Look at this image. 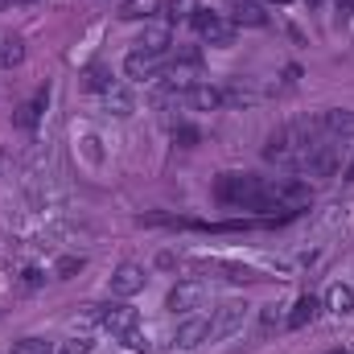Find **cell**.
<instances>
[{
  "label": "cell",
  "instance_id": "30bf717a",
  "mask_svg": "<svg viewBox=\"0 0 354 354\" xmlns=\"http://www.w3.org/2000/svg\"><path fill=\"white\" fill-rule=\"evenodd\" d=\"M301 165H305L309 174H317V177H330L334 169H338V145H322V140H317Z\"/></svg>",
  "mask_w": 354,
  "mask_h": 354
},
{
  "label": "cell",
  "instance_id": "83f0119b",
  "mask_svg": "<svg viewBox=\"0 0 354 354\" xmlns=\"http://www.w3.org/2000/svg\"><path fill=\"white\" fill-rule=\"evenodd\" d=\"M276 322H280V309H276V305H268V309H264V330H272Z\"/></svg>",
  "mask_w": 354,
  "mask_h": 354
},
{
  "label": "cell",
  "instance_id": "484cf974",
  "mask_svg": "<svg viewBox=\"0 0 354 354\" xmlns=\"http://www.w3.org/2000/svg\"><path fill=\"white\" fill-rule=\"evenodd\" d=\"M12 354H50V346H46L41 338H21V342L12 346Z\"/></svg>",
  "mask_w": 354,
  "mask_h": 354
},
{
  "label": "cell",
  "instance_id": "277c9868",
  "mask_svg": "<svg viewBox=\"0 0 354 354\" xmlns=\"http://www.w3.org/2000/svg\"><path fill=\"white\" fill-rule=\"evenodd\" d=\"M202 301H206V284L202 280H181V284L169 288L165 309L169 313H194V309H202Z\"/></svg>",
  "mask_w": 354,
  "mask_h": 354
},
{
  "label": "cell",
  "instance_id": "d6986e66",
  "mask_svg": "<svg viewBox=\"0 0 354 354\" xmlns=\"http://www.w3.org/2000/svg\"><path fill=\"white\" fill-rule=\"evenodd\" d=\"M157 12V0H124L120 4V21H149Z\"/></svg>",
  "mask_w": 354,
  "mask_h": 354
},
{
  "label": "cell",
  "instance_id": "8992f818",
  "mask_svg": "<svg viewBox=\"0 0 354 354\" xmlns=\"http://www.w3.org/2000/svg\"><path fill=\"white\" fill-rule=\"evenodd\" d=\"M243 322H248V305L243 301H227L223 309H218V317L210 322V338L218 342V338H231L235 330H243Z\"/></svg>",
  "mask_w": 354,
  "mask_h": 354
},
{
  "label": "cell",
  "instance_id": "5b68a950",
  "mask_svg": "<svg viewBox=\"0 0 354 354\" xmlns=\"http://www.w3.org/2000/svg\"><path fill=\"white\" fill-rule=\"evenodd\" d=\"M99 322H103V330H107L111 338H124L128 330L140 326V313H136L132 305H103V309H99Z\"/></svg>",
  "mask_w": 354,
  "mask_h": 354
},
{
  "label": "cell",
  "instance_id": "d4e9b609",
  "mask_svg": "<svg viewBox=\"0 0 354 354\" xmlns=\"http://www.w3.org/2000/svg\"><path fill=\"white\" fill-rule=\"evenodd\" d=\"M120 342H124V346H128V351H136V354H145V351H149V338H145V334H140V326H136V330H128V334H124V338H120Z\"/></svg>",
  "mask_w": 354,
  "mask_h": 354
},
{
  "label": "cell",
  "instance_id": "6da1fadb",
  "mask_svg": "<svg viewBox=\"0 0 354 354\" xmlns=\"http://www.w3.org/2000/svg\"><path fill=\"white\" fill-rule=\"evenodd\" d=\"M264 194H268V181L252 174H223L218 185H214V198L223 206H235V210H260L264 214Z\"/></svg>",
  "mask_w": 354,
  "mask_h": 354
},
{
  "label": "cell",
  "instance_id": "52a82bcc",
  "mask_svg": "<svg viewBox=\"0 0 354 354\" xmlns=\"http://www.w3.org/2000/svg\"><path fill=\"white\" fill-rule=\"evenodd\" d=\"M181 103H185V107H194V111H218L227 99H223V91L210 87V83H194V87L181 91Z\"/></svg>",
  "mask_w": 354,
  "mask_h": 354
},
{
  "label": "cell",
  "instance_id": "7a4b0ae2",
  "mask_svg": "<svg viewBox=\"0 0 354 354\" xmlns=\"http://www.w3.org/2000/svg\"><path fill=\"white\" fill-rule=\"evenodd\" d=\"M189 25H194V33H198L202 41H210V46H231V41H235V21H227L223 12H210V8H202V4H198V12L189 17Z\"/></svg>",
  "mask_w": 354,
  "mask_h": 354
},
{
  "label": "cell",
  "instance_id": "3957f363",
  "mask_svg": "<svg viewBox=\"0 0 354 354\" xmlns=\"http://www.w3.org/2000/svg\"><path fill=\"white\" fill-rule=\"evenodd\" d=\"M169 66V54H149V50H132L124 58V75L136 79V83H153L161 79V71Z\"/></svg>",
  "mask_w": 354,
  "mask_h": 354
},
{
  "label": "cell",
  "instance_id": "1f68e13d",
  "mask_svg": "<svg viewBox=\"0 0 354 354\" xmlns=\"http://www.w3.org/2000/svg\"><path fill=\"white\" fill-rule=\"evenodd\" d=\"M272 4H288V0H272Z\"/></svg>",
  "mask_w": 354,
  "mask_h": 354
},
{
  "label": "cell",
  "instance_id": "5bb4252c",
  "mask_svg": "<svg viewBox=\"0 0 354 354\" xmlns=\"http://www.w3.org/2000/svg\"><path fill=\"white\" fill-rule=\"evenodd\" d=\"M21 62H25V41L12 37V33H4V37H0V71H12V66H21Z\"/></svg>",
  "mask_w": 354,
  "mask_h": 354
},
{
  "label": "cell",
  "instance_id": "f1b7e54d",
  "mask_svg": "<svg viewBox=\"0 0 354 354\" xmlns=\"http://www.w3.org/2000/svg\"><path fill=\"white\" fill-rule=\"evenodd\" d=\"M25 284H29V288L41 284V272H37V268H25Z\"/></svg>",
  "mask_w": 354,
  "mask_h": 354
},
{
  "label": "cell",
  "instance_id": "ac0fdd59",
  "mask_svg": "<svg viewBox=\"0 0 354 354\" xmlns=\"http://www.w3.org/2000/svg\"><path fill=\"white\" fill-rule=\"evenodd\" d=\"M46 103H50V91H37V95H33V99H29V103H25L21 111H17V124H21V128H33Z\"/></svg>",
  "mask_w": 354,
  "mask_h": 354
},
{
  "label": "cell",
  "instance_id": "2e32d148",
  "mask_svg": "<svg viewBox=\"0 0 354 354\" xmlns=\"http://www.w3.org/2000/svg\"><path fill=\"white\" fill-rule=\"evenodd\" d=\"M322 128L334 132V136H346V132H354V111H342V107L326 111V115H322Z\"/></svg>",
  "mask_w": 354,
  "mask_h": 354
},
{
  "label": "cell",
  "instance_id": "44dd1931",
  "mask_svg": "<svg viewBox=\"0 0 354 354\" xmlns=\"http://www.w3.org/2000/svg\"><path fill=\"white\" fill-rule=\"evenodd\" d=\"M91 351H95V342H91L87 334H75V338H66L58 346V354H91Z\"/></svg>",
  "mask_w": 354,
  "mask_h": 354
},
{
  "label": "cell",
  "instance_id": "e0dca14e",
  "mask_svg": "<svg viewBox=\"0 0 354 354\" xmlns=\"http://www.w3.org/2000/svg\"><path fill=\"white\" fill-rule=\"evenodd\" d=\"M103 103H107V115H132V111H136L132 95H128V91H120V87L103 91Z\"/></svg>",
  "mask_w": 354,
  "mask_h": 354
},
{
  "label": "cell",
  "instance_id": "f546056e",
  "mask_svg": "<svg viewBox=\"0 0 354 354\" xmlns=\"http://www.w3.org/2000/svg\"><path fill=\"white\" fill-rule=\"evenodd\" d=\"M342 177H346V181H354V157H351V165H346V174H342Z\"/></svg>",
  "mask_w": 354,
  "mask_h": 354
},
{
  "label": "cell",
  "instance_id": "ba28073f",
  "mask_svg": "<svg viewBox=\"0 0 354 354\" xmlns=\"http://www.w3.org/2000/svg\"><path fill=\"white\" fill-rule=\"evenodd\" d=\"M206 338H210V322H206V317H185L174 334V346L177 351H194V346H202Z\"/></svg>",
  "mask_w": 354,
  "mask_h": 354
},
{
  "label": "cell",
  "instance_id": "4dcf8cb0",
  "mask_svg": "<svg viewBox=\"0 0 354 354\" xmlns=\"http://www.w3.org/2000/svg\"><path fill=\"white\" fill-rule=\"evenodd\" d=\"M12 4H33V0H12Z\"/></svg>",
  "mask_w": 354,
  "mask_h": 354
},
{
  "label": "cell",
  "instance_id": "9c48e42d",
  "mask_svg": "<svg viewBox=\"0 0 354 354\" xmlns=\"http://www.w3.org/2000/svg\"><path fill=\"white\" fill-rule=\"evenodd\" d=\"M145 288V268L140 264H120L111 272V292L115 297H136Z\"/></svg>",
  "mask_w": 354,
  "mask_h": 354
},
{
  "label": "cell",
  "instance_id": "7c38bea8",
  "mask_svg": "<svg viewBox=\"0 0 354 354\" xmlns=\"http://www.w3.org/2000/svg\"><path fill=\"white\" fill-rule=\"evenodd\" d=\"M169 46H174V37H169V29H165V25L145 29V33H140V41H136V50H149V54H169Z\"/></svg>",
  "mask_w": 354,
  "mask_h": 354
},
{
  "label": "cell",
  "instance_id": "603a6c76",
  "mask_svg": "<svg viewBox=\"0 0 354 354\" xmlns=\"http://www.w3.org/2000/svg\"><path fill=\"white\" fill-rule=\"evenodd\" d=\"M87 87L91 91H111V71H107V66H91Z\"/></svg>",
  "mask_w": 354,
  "mask_h": 354
},
{
  "label": "cell",
  "instance_id": "8fae6325",
  "mask_svg": "<svg viewBox=\"0 0 354 354\" xmlns=\"http://www.w3.org/2000/svg\"><path fill=\"white\" fill-rule=\"evenodd\" d=\"M317 313H322V301H317L313 292H305V297H297V305L288 309L284 326H288V330H305V326H309V322H313Z\"/></svg>",
  "mask_w": 354,
  "mask_h": 354
},
{
  "label": "cell",
  "instance_id": "d6a6232c",
  "mask_svg": "<svg viewBox=\"0 0 354 354\" xmlns=\"http://www.w3.org/2000/svg\"><path fill=\"white\" fill-rule=\"evenodd\" d=\"M330 354H346V351H330Z\"/></svg>",
  "mask_w": 354,
  "mask_h": 354
},
{
  "label": "cell",
  "instance_id": "4316f807",
  "mask_svg": "<svg viewBox=\"0 0 354 354\" xmlns=\"http://www.w3.org/2000/svg\"><path fill=\"white\" fill-rule=\"evenodd\" d=\"M75 272H83V256H66V260H58V276H62V280H71Z\"/></svg>",
  "mask_w": 354,
  "mask_h": 354
},
{
  "label": "cell",
  "instance_id": "7402d4cb",
  "mask_svg": "<svg viewBox=\"0 0 354 354\" xmlns=\"http://www.w3.org/2000/svg\"><path fill=\"white\" fill-rule=\"evenodd\" d=\"M218 272H227V280H235V284H248V280H256V272L243 264H214Z\"/></svg>",
  "mask_w": 354,
  "mask_h": 354
},
{
  "label": "cell",
  "instance_id": "9a60e30c",
  "mask_svg": "<svg viewBox=\"0 0 354 354\" xmlns=\"http://www.w3.org/2000/svg\"><path fill=\"white\" fill-rule=\"evenodd\" d=\"M326 309H330V313H338V317H342V313H351V309H354V288H351V284H330V292H326Z\"/></svg>",
  "mask_w": 354,
  "mask_h": 354
},
{
  "label": "cell",
  "instance_id": "ffe728a7",
  "mask_svg": "<svg viewBox=\"0 0 354 354\" xmlns=\"http://www.w3.org/2000/svg\"><path fill=\"white\" fill-rule=\"evenodd\" d=\"M198 12V0H165V21H189Z\"/></svg>",
  "mask_w": 354,
  "mask_h": 354
},
{
  "label": "cell",
  "instance_id": "4fadbf2b",
  "mask_svg": "<svg viewBox=\"0 0 354 354\" xmlns=\"http://www.w3.org/2000/svg\"><path fill=\"white\" fill-rule=\"evenodd\" d=\"M235 25H248V29H264V25H268L264 4H256V0H239V4H235Z\"/></svg>",
  "mask_w": 354,
  "mask_h": 354
},
{
  "label": "cell",
  "instance_id": "cb8c5ba5",
  "mask_svg": "<svg viewBox=\"0 0 354 354\" xmlns=\"http://www.w3.org/2000/svg\"><path fill=\"white\" fill-rule=\"evenodd\" d=\"M198 140H202V132H198V128H189V124L174 128V145H181V149H194Z\"/></svg>",
  "mask_w": 354,
  "mask_h": 354
}]
</instances>
